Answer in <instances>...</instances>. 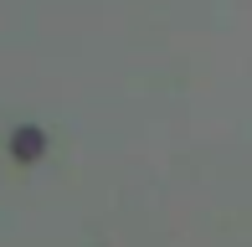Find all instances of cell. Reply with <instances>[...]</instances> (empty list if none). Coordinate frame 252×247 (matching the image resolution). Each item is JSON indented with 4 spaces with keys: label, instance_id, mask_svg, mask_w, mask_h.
<instances>
[{
    "label": "cell",
    "instance_id": "cell-1",
    "mask_svg": "<svg viewBox=\"0 0 252 247\" xmlns=\"http://www.w3.org/2000/svg\"><path fill=\"white\" fill-rule=\"evenodd\" d=\"M41 150H47V139H41V129H26V134H16V154H21V160H36Z\"/></svg>",
    "mask_w": 252,
    "mask_h": 247
}]
</instances>
